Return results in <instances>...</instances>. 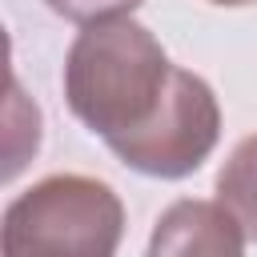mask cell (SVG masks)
Segmentation results:
<instances>
[{
  "mask_svg": "<svg viewBox=\"0 0 257 257\" xmlns=\"http://www.w3.org/2000/svg\"><path fill=\"white\" fill-rule=\"evenodd\" d=\"M217 141H221L217 92L209 88L205 76H197L189 68H173L161 108L137 133L108 141V153L141 177L181 181L209 161Z\"/></svg>",
  "mask_w": 257,
  "mask_h": 257,
  "instance_id": "cell-3",
  "label": "cell"
},
{
  "mask_svg": "<svg viewBox=\"0 0 257 257\" xmlns=\"http://www.w3.org/2000/svg\"><path fill=\"white\" fill-rule=\"evenodd\" d=\"M209 4H221V8H241V4H257V0H209Z\"/></svg>",
  "mask_w": 257,
  "mask_h": 257,
  "instance_id": "cell-7",
  "label": "cell"
},
{
  "mask_svg": "<svg viewBox=\"0 0 257 257\" xmlns=\"http://www.w3.org/2000/svg\"><path fill=\"white\" fill-rule=\"evenodd\" d=\"M124 205L88 173H52L16 193L0 221L4 257H116Z\"/></svg>",
  "mask_w": 257,
  "mask_h": 257,
  "instance_id": "cell-2",
  "label": "cell"
},
{
  "mask_svg": "<svg viewBox=\"0 0 257 257\" xmlns=\"http://www.w3.org/2000/svg\"><path fill=\"white\" fill-rule=\"evenodd\" d=\"M56 16L88 28V24H100V20H120L128 16L133 8H141L145 0H44Z\"/></svg>",
  "mask_w": 257,
  "mask_h": 257,
  "instance_id": "cell-6",
  "label": "cell"
},
{
  "mask_svg": "<svg viewBox=\"0 0 257 257\" xmlns=\"http://www.w3.org/2000/svg\"><path fill=\"white\" fill-rule=\"evenodd\" d=\"M217 201L237 217L249 241H257V133L237 141L217 173Z\"/></svg>",
  "mask_w": 257,
  "mask_h": 257,
  "instance_id": "cell-5",
  "label": "cell"
},
{
  "mask_svg": "<svg viewBox=\"0 0 257 257\" xmlns=\"http://www.w3.org/2000/svg\"><path fill=\"white\" fill-rule=\"evenodd\" d=\"M245 229L221 201H173L149 237L145 257H245Z\"/></svg>",
  "mask_w": 257,
  "mask_h": 257,
  "instance_id": "cell-4",
  "label": "cell"
},
{
  "mask_svg": "<svg viewBox=\"0 0 257 257\" xmlns=\"http://www.w3.org/2000/svg\"><path fill=\"white\" fill-rule=\"evenodd\" d=\"M173 68L161 40L133 16L88 24L64 56V104L108 145L137 133L161 108Z\"/></svg>",
  "mask_w": 257,
  "mask_h": 257,
  "instance_id": "cell-1",
  "label": "cell"
}]
</instances>
